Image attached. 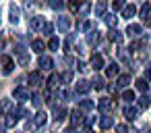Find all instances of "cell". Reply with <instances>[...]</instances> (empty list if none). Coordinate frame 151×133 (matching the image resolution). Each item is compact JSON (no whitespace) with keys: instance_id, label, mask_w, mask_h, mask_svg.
Listing matches in <instances>:
<instances>
[{"instance_id":"1","label":"cell","mask_w":151,"mask_h":133,"mask_svg":"<svg viewBox=\"0 0 151 133\" xmlns=\"http://www.w3.org/2000/svg\"><path fill=\"white\" fill-rule=\"evenodd\" d=\"M15 56L19 58V65L21 67H27L29 65V54L25 52V46H15Z\"/></svg>"},{"instance_id":"2","label":"cell","mask_w":151,"mask_h":133,"mask_svg":"<svg viewBox=\"0 0 151 133\" xmlns=\"http://www.w3.org/2000/svg\"><path fill=\"white\" fill-rule=\"evenodd\" d=\"M97 110H99V112H104V114H108V112H112V110H114V102H112L110 98H101V100L97 102Z\"/></svg>"},{"instance_id":"3","label":"cell","mask_w":151,"mask_h":133,"mask_svg":"<svg viewBox=\"0 0 151 133\" xmlns=\"http://www.w3.org/2000/svg\"><path fill=\"white\" fill-rule=\"evenodd\" d=\"M13 98H15V100H21V102H23V100H29V89L23 87V85L15 87V89H13Z\"/></svg>"},{"instance_id":"4","label":"cell","mask_w":151,"mask_h":133,"mask_svg":"<svg viewBox=\"0 0 151 133\" xmlns=\"http://www.w3.org/2000/svg\"><path fill=\"white\" fill-rule=\"evenodd\" d=\"M37 65H40V71H50L52 67H54V60L50 58V56H40V60H37Z\"/></svg>"},{"instance_id":"5","label":"cell","mask_w":151,"mask_h":133,"mask_svg":"<svg viewBox=\"0 0 151 133\" xmlns=\"http://www.w3.org/2000/svg\"><path fill=\"white\" fill-rule=\"evenodd\" d=\"M137 116H139V106L128 104V106L124 108V118H126V121H134Z\"/></svg>"},{"instance_id":"6","label":"cell","mask_w":151,"mask_h":133,"mask_svg":"<svg viewBox=\"0 0 151 133\" xmlns=\"http://www.w3.org/2000/svg\"><path fill=\"white\" fill-rule=\"evenodd\" d=\"M141 19H143L145 25H151V4H149V2L143 4V9H141Z\"/></svg>"},{"instance_id":"7","label":"cell","mask_w":151,"mask_h":133,"mask_svg":"<svg viewBox=\"0 0 151 133\" xmlns=\"http://www.w3.org/2000/svg\"><path fill=\"white\" fill-rule=\"evenodd\" d=\"M56 27H58L62 33H68V29H70V19H68V17H58Z\"/></svg>"},{"instance_id":"8","label":"cell","mask_w":151,"mask_h":133,"mask_svg":"<svg viewBox=\"0 0 151 133\" xmlns=\"http://www.w3.org/2000/svg\"><path fill=\"white\" fill-rule=\"evenodd\" d=\"M118 75H120V65L118 63L106 65V77H118Z\"/></svg>"},{"instance_id":"9","label":"cell","mask_w":151,"mask_h":133,"mask_svg":"<svg viewBox=\"0 0 151 133\" xmlns=\"http://www.w3.org/2000/svg\"><path fill=\"white\" fill-rule=\"evenodd\" d=\"M42 83H44V79H42V73H40V71L29 73V85H31V87H40Z\"/></svg>"},{"instance_id":"10","label":"cell","mask_w":151,"mask_h":133,"mask_svg":"<svg viewBox=\"0 0 151 133\" xmlns=\"http://www.w3.org/2000/svg\"><path fill=\"white\" fill-rule=\"evenodd\" d=\"M128 83H130V75L128 73H122V75L116 77V87L124 89V87H128Z\"/></svg>"},{"instance_id":"11","label":"cell","mask_w":151,"mask_h":133,"mask_svg":"<svg viewBox=\"0 0 151 133\" xmlns=\"http://www.w3.org/2000/svg\"><path fill=\"white\" fill-rule=\"evenodd\" d=\"M93 108H95V102L93 100H87V98L85 100H79V110L81 112H91Z\"/></svg>"},{"instance_id":"12","label":"cell","mask_w":151,"mask_h":133,"mask_svg":"<svg viewBox=\"0 0 151 133\" xmlns=\"http://www.w3.org/2000/svg\"><path fill=\"white\" fill-rule=\"evenodd\" d=\"M126 33H128L130 38H139V36L143 33V27H141V25H137V23H130V25L126 27Z\"/></svg>"},{"instance_id":"13","label":"cell","mask_w":151,"mask_h":133,"mask_svg":"<svg viewBox=\"0 0 151 133\" xmlns=\"http://www.w3.org/2000/svg\"><path fill=\"white\" fill-rule=\"evenodd\" d=\"M106 65H104V56L101 54H93V58H91V69L93 71H99V69H104Z\"/></svg>"},{"instance_id":"14","label":"cell","mask_w":151,"mask_h":133,"mask_svg":"<svg viewBox=\"0 0 151 133\" xmlns=\"http://www.w3.org/2000/svg\"><path fill=\"white\" fill-rule=\"evenodd\" d=\"M134 15H137V7H134V4H126V7L122 9V17H124L126 21H128V19H132Z\"/></svg>"},{"instance_id":"15","label":"cell","mask_w":151,"mask_h":133,"mask_svg":"<svg viewBox=\"0 0 151 133\" xmlns=\"http://www.w3.org/2000/svg\"><path fill=\"white\" fill-rule=\"evenodd\" d=\"M44 25H46V19L40 17V15H37V17H31V21H29V27H31V29H42Z\"/></svg>"},{"instance_id":"16","label":"cell","mask_w":151,"mask_h":133,"mask_svg":"<svg viewBox=\"0 0 151 133\" xmlns=\"http://www.w3.org/2000/svg\"><path fill=\"white\" fill-rule=\"evenodd\" d=\"M9 19H11V23L13 25H17L19 23V7H15V4H11V9H9Z\"/></svg>"},{"instance_id":"17","label":"cell","mask_w":151,"mask_h":133,"mask_svg":"<svg viewBox=\"0 0 151 133\" xmlns=\"http://www.w3.org/2000/svg\"><path fill=\"white\" fill-rule=\"evenodd\" d=\"M46 121H48V114H46V112H37V114L33 116V125H35V127H44Z\"/></svg>"},{"instance_id":"18","label":"cell","mask_w":151,"mask_h":133,"mask_svg":"<svg viewBox=\"0 0 151 133\" xmlns=\"http://www.w3.org/2000/svg\"><path fill=\"white\" fill-rule=\"evenodd\" d=\"M106 7H108L106 0H97V4H95V17H104L106 15Z\"/></svg>"},{"instance_id":"19","label":"cell","mask_w":151,"mask_h":133,"mask_svg":"<svg viewBox=\"0 0 151 133\" xmlns=\"http://www.w3.org/2000/svg\"><path fill=\"white\" fill-rule=\"evenodd\" d=\"M122 40H124L122 31H118V29H112V31H110V42H114V44H122Z\"/></svg>"},{"instance_id":"20","label":"cell","mask_w":151,"mask_h":133,"mask_svg":"<svg viewBox=\"0 0 151 133\" xmlns=\"http://www.w3.org/2000/svg\"><path fill=\"white\" fill-rule=\"evenodd\" d=\"M2 65H4V75H9L13 69H15V63L11 56H2Z\"/></svg>"},{"instance_id":"21","label":"cell","mask_w":151,"mask_h":133,"mask_svg":"<svg viewBox=\"0 0 151 133\" xmlns=\"http://www.w3.org/2000/svg\"><path fill=\"white\" fill-rule=\"evenodd\" d=\"M75 89H77V94L83 96V94H87V92L91 89V85H89V81H79V83L75 85Z\"/></svg>"},{"instance_id":"22","label":"cell","mask_w":151,"mask_h":133,"mask_svg":"<svg viewBox=\"0 0 151 133\" xmlns=\"http://www.w3.org/2000/svg\"><path fill=\"white\" fill-rule=\"evenodd\" d=\"M66 114H68V110H66L64 106H56V108H54V118H56V121L66 118Z\"/></svg>"},{"instance_id":"23","label":"cell","mask_w":151,"mask_h":133,"mask_svg":"<svg viewBox=\"0 0 151 133\" xmlns=\"http://www.w3.org/2000/svg\"><path fill=\"white\" fill-rule=\"evenodd\" d=\"M81 121H83V114H81V110H79V108H77V110H73V112H70V125H73V127H77Z\"/></svg>"},{"instance_id":"24","label":"cell","mask_w":151,"mask_h":133,"mask_svg":"<svg viewBox=\"0 0 151 133\" xmlns=\"http://www.w3.org/2000/svg\"><path fill=\"white\" fill-rule=\"evenodd\" d=\"M17 121H19V118H17V112H13V110H11V112L6 114V118H4V127H15V125H17Z\"/></svg>"},{"instance_id":"25","label":"cell","mask_w":151,"mask_h":133,"mask_svg":"<svg viewBox=\"0 0 151 133\" xmlns=\"http://www.w3.org/2000/svg\"><path fill=\"white\" fill-rule=\"evenodd\" d=\"M44 48H46V44H44L42 40H33V42H31V50H33V52L42 54V52H44Z\"/></svg>"},{"instance_id":"26","label":"cell","mask_w":151,"mask_h":133,"mask_svg":"<svg viewBox=\"0 0 151 133\" xmlns=\"http://www.w3.org/2000/svg\"><path fill=\"white\" fill-rule=\"evenodd\" d=\"M112 125H114V118H112V116H108V114H106V116H101V118H99V127H101V129H110Z\"/></svg>"},{"instance_id":"27","label":"cell","mask_w":151,"mask_h":133,"mask_svg":"<svg viewBox=\"0 0 151 133\" xmlns=\"http://www.w3.org/2000/svg\"><path fill=\"white\" fill-rule=\"evenodd\" d=\"M134 85H137V89H139V92H147V89H149V83H147V79H145V77L137 79V81H134Z\"/></svg>"},{"instance_id":"28","label":"cell","mask_w":151,"mask_h":133,"mask_svg":"<svg viewBox=\"0 0 151 133\" xmlns=\"http://www.w3.org/2000/svg\"><path fill=\"white\" fill-rule=\"evenodd\" d=\"M122 100H124L126 104H132V102H134V92H132V89H124V92H122Z\"/></svg>"},{"instance_id":"29","label":"cell","mask_w":151,"mask_h":133,"mask_svg":"<svg viewBox=\"0 0 151 133\" xmlns=\"http://www.w3.org/2000/svg\"><path fill=\"white\" fill-rule=\"evenodd\" d=\"M149 106H151V98H149L147 94H143V96L139 98V108L145 110V108H149Z\"/></svg>"},{"instance_id":"30","label":"cell","mask_w":151,"mask_h":133,"mask_svg":"<svg viewBox=\"0 0 151 133\" xmlns=\"http://www.w3.org/2000/svg\"><path fill=\"white\" fill-rule=\"evenodd\" d=\"M89 11H91V4H89V2H83V4L79 7V17H87Z\"/></svg>"},{"instance_id":"31","label":"cell","mask_w":151,"mask_h":133,"mask_svg":"<svg viewBox=\"0 0 151 133\" xmlns=\"http://www.w3.org/2000/svg\"><path fill=\"white\" fill-rule=\"evenodd\" d=\"M87 33H89V36H87V42H89V44H97V42H99V31H93V29H91V31H87Z\"/></svg>"},{"instance_id":"32","label":"cell","mask_w":151,"mask_h":133,"mask_svg":"<svg viewBox=\"0 0 151 133\" xmlns=\"http://www.w3.org/2000/svg\"><path fill=\"white\" fill-rule=\"evenodd\" d=\"M48 48H50V50H58V48H60V40H58V38H50Z\"/></svg>"},{"instance_id":"33","label":"cell","mask_w":151,"mask_h":133,"mask_svg":"<svg viewBox=\"0 0 151 133\" xmlns=\"http://www.w3.org/2000/svg\"><path fill=\"white\" fill-rule=\"evenodd\" d=\"M60 81H64V83H70V81H73V71H64V73L60 75Z\"/></svg>"},{"instance_id":"34","label":"cell","mask_w":151,"mask_h":133,"mask_svg":"<svg viewBox=\"0 0 151 133\" xmlns=\"http://www.w3.org/2000/svg\"><path fill=\"white\" fill-rule=\"evenodd\" d=\"M91 87H95V89H104V77H95L93 83H91Z\"/></svg>"},{"instance_id":"35","label":"cell","mask_w":151,"mask_h":133,"mask_svg":"<svg viewBox=\"0 0 151 133\" xmlns=\"http://www.w3.org/2000/svg\"><path fill=\"white\" fill-rule=\"evenodd\" d=\"M42 31H44V33H46V36L50 38V36L54 33V25H52V23H46V25L42 27Z\"/></svg>"},{"instance_id":"36","label":"cell","mask_w":151,"mask_h":133,"mask_svg":"<svg viewBox=\"0 0 151 133\" xmlns=\"http://www.w3.org/2000/svg\"><path fill=\"white\" fill-rule=\"evenodd\" d=\"M58 81H60V75H52V77L48 79V87H56Z\"/></svg>"},{"instance_id":"37","label":"cell","mask_w":151,"mask_h":133,"mask_svg":"<svg viewBox=\"0 0 151 133\" xmlns=\"http://www.w3.org/2000/svg\"><path fill=\"white\" fill-rule=\"evenodd\" d=\"M50 7L56 9V11H60V9L64 7V0H50Z\"/></svg>"},{"instance_id":"38","label":"cell","mask_w":151,"mask_h":133,"mask_svg":"<svg viewBox=\"0 0 151 133\" xmlns=\"http://www.w3.org/2000/svg\"><path fill=\"white\" fill-rule=\"evenodd\" d=\"M106 23H108L110 27H116V23H118V19H116L114 15H106Z\"/></svg>"},{"instance_id":"39","label":"cell","mask_w":151,"mask_h":133,"mask_svg":"<svg viewBox=\"0 0 151 133\" xmlns=\"http://www.w3.org/2000/svg\"><path fill=\"white\" fill-rule=\"evenodd\" d=\"M68 98H70V92L68 89H60L58 92V100H68Z\"/></svg>"},{"instance_id":"40","label":"cell","mask_w":151,"mask_h":133,"mask_svg":"<svg viewBox=\"0 0 151 133\" xmlns=\"http://www.w3.org/2000/svg\"><path fill=\"white\" fill-rule=\"evenodd\" d=\"M112 7H114L116 11H122L126 4H124V0H114V2H112Z\"/></svg>"},{"instance_id":"41","label":"cell","mask_w":151,"mask_h":133,"mask_svg":"<svg viewBox=\"0 0 151 133\" xmlns=\"http://www.w3.org/2000/svg\"><path fill=\"white\" fill-rule=\"evenodd\" d=\"M0 110H9V112H11V110H13V108H11V100H2V102H0Z\"/></svg>"},{"instance_id":"42","label":"cell","mask_w":151,"mask_h":133,"mask_svg":"<svg viewBox=\"0 0 151 133\" xmlns=\"http://www.w3.org/2000/svg\"><path fill=\"white\" fill-rule=\"evenodd\" d=\"M31 104H33L35 108H40V106H42V96H33V102H31Z\"/></svg>"},{"instance_id":"43","label":"cell","mask_w":151,"mask_h":133,"mask_svg":"<svg viewBox=\"0 0 151 133\" xmlns=\"http://www.w3.org/2000/svg\"><path fill=\"white\" fill-rule=\"evenodd\" d=\"M27 114H29V112H27V108H25V106H21V108L17 110V116H27Z\"/></svg>"},{"instance_id":"44","label":"cell","mask_w":151,"mask_h":133,"mask_svg":"<svg viewBox=\"0 0 151 133\" xmlns=\"http://www.w3.org/2000/svg\"><path fill=\"white\" fill-rule=\"evenodd\" d=\"M70 9L73 11H79V0H70Z\"/></svg>"},{"instance_id":"45","label":"cell","mask_w":151,"mask_h":133,"mask_svg":"<svg viewBox=\"0 0 151 133\" xmlns=\"http://www.w3.org/2000/svg\"><path fill=\"white\" fill-rule=\"evenodd\" d=\"M118 56H120V58H122V60H128V54H126V52H124V50H118Z\"/></svg>"},{"instance_id":"46","label":"cell","mask_w":151,"mask_h":133,"mask_svg":"<svg viewBox=\"0 0 151 133\" xmlns=\"http://www.w3.org/2000/svg\"><path fill=\"white\" fill-rule=\"evenodd\" d=\"M77 69H79V71H87V65H85V63H81V60H79V63H77Z\"/></svg>"},{"instance_id":"47","label":"cell","mask_w":151,"mask_h":133,"mask_svg":"<svg viewBox=\"0 0 151 133\" xmlns=\"http://www.w3.org/2000/svg\"><path fill=\"white\" fill-rule=\"evenodd\" d=\"M145 79H147V81H151V65H149V67H147V71H145Z\"/></svg>"},{"instance_id":"48","label":"cell","mask_w":151,"mask_h":133,"mask_svg":"<svg viewBox=\"0 0 151 133\" xmlns=\"http://www.w3.org/2000/svg\"><path fill=\"white\" fill-rule=\"evenodd\" d=\"M93 121H95V116H87V118H85V125L89 127V125H93Z\"/></svg>"},{"instance_id":"49","label":"cell","mask_w":151,"mask_h":133,"mask_svg":"<svg viewBox=\"0 0 151 133\" xmlns=\"http://www.w3.org/2000/svg\"><path fill=\"white\" fill-rule=\"evenodd\" d=\"M116 131H118V133H126V125H118Z\"/></svg>"},{"instance_id":"50","label":"cell","mask_w":151,"mask_h":133,"mask_svg":"<svg viewBox=\"0 0 151 133\" xmlns=\"http://www.w3.org/2000/svg\"><path fill=\"white\" fill-rule=\"evenodd\" d=\"M141 133H151V127H149V125H143V127H141Z\"/></svg>"},{"instance_id":"51","label":"cell","mask_w":151,"mask_h":133,"mask_svg":"<svg viewBox=\"0 0 151 133\" xmlns=\"http://www.w3.org/2000/svg\"><path fill=\"white\" fill-rule=\"evenodd\" d=\"M81 133H95V131H93V129H91V127H85V129H83V131H81Z\"/></svg>"},{"instance_id":"52","label":"cell","mask_w":151,"mask_h":133,"mask_svg":"<svg viewBox=\"0 0 151 133\" xmlns=\"http://www.w3.org/2000/svg\"><path fill=\"white\" fill-rule=\"evenodd\" d=\"M64 133H77V131H75V129H73V127H70V129H66V131H64Z\"/></svg>"},{"instance_id":"53","label":"cell","mask_w":151,"mask_h":133,"mask_svg":"<svg viewBox=\"0 0 151 133\" xmlns=\"http://www.w3.org/2000/svg\"><path fill=\"white\" fill-rule=\"evenodd\" d=\"M0 133H4V125H0Z\"/></svg>"},{"instance_id":"54","label":"cell","mask_w":151,"mask_h":133,"mask_svg":"<svg viewBox=\"0 0 151 133\" xmlns=\"http://www.w3.org/2000/svg\"><path fill=\"white\" fill-rule=\"evenodd\" d=\"M0 46H2V38H0Z\"/></svg>"}]
</instances>
